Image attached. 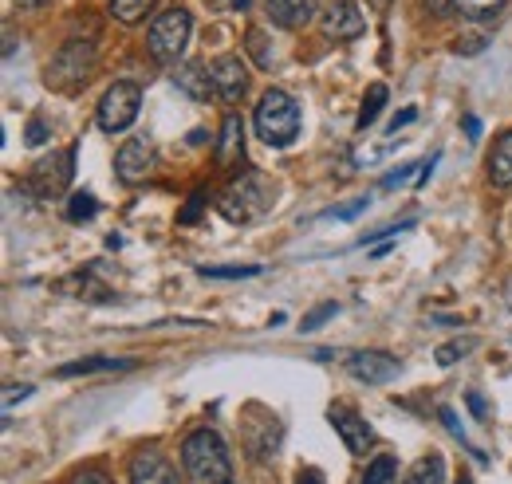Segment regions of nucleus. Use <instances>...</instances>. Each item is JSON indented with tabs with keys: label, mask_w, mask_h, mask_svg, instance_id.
Segmentation results:
<instances>
[{
	"label": "nucleus",
	"mask_w": 512,
	"mask_h": 484,
	"mask_svg": "<svg viewBox=\"0 0 512 484\" xmlns=\"http://www.w3.org/2000/svg\"><path fill=\"white\" fill-rule=\"evenodd\" d=\"M201 209H205V189H197V193H193L190 205L182 209V217H178V221H182V225H193V221L201 217Z\"/></svg>",
	"instance_id": "473e14b6"
},
{
	"label": "nucleus",
	"mask_w": 512,
	"mask_h": 484,
	"mask_svg": "<svg viewBox=\"0 0 512 484\" xmlns=\"http://www.w3.org/2000/svg\"><path fill=\"white\" fill-rule=\"evenodd\" d=\"M386 107V83H371L367 87V99H363V107H359V119H355V126L359 130H367L371 122L379 119V111Z\"/></svg>",
	"instance_id": "4be33fe9"
},
{
	"label": "nucleus",
	"mask_w": 512,
	"mask_h": 484,
	"mask_svg": "<svg viewBox=\"0 0 512 484\" xmlns=\"http://www.w3.org/2000/svg\"><path fill=\"white\" fill-rule=\"evenodd\" d=\"M138 107H142V87L138 83H130V79H119V83H111L107 87V95L99 99V130H107V134H119V130H127L130 122L138 119Z\"/></svg>",
	"instance_id": "423d86ee"
},
{
	"label": "nucleus",
	"mask_w": 512,
	"mask_h": 484,
	"mask_svg": "<svg viewBox=\"0 0 512 484\" xmlns=\"http://www.w3.org/2000/svg\"><path fill=\"white\" fill-rule=\"evenodd\" d=\"M229 8H237V12H245V8H249V0H233Z\"/></svg>",
	"instance_id": "c03bdc74"
},
{
	"label": "nucleus",
	"mask_w": 512,
	"mask_h": 484,
	"mask_svg": "<svg viewBox=\"0 0 512 484\" xmlns=\"http://www.w3.org/2000/svg\"><path fill=\"white\" fill-rule=\"evenodd\" d=\"M150 170H154V146H150L146 138L123 142V150L115 154V174H119V182H127V185L146 182Z\"/></svg>",
	"instance_id": "f8f14e48"
},
{
	"label": "nucleus",
	"mask_w": 512,
	"mask_h": 484,
	"mask_svg": "<svg viewBox=\"0 0 512 484\" xmlns=\"http://www.w3.org/2000/svg\"><path fill=\"white\" fill-rule=\"evenodd\" d=\"M347 374L355 382H367V386H386L390 378L402 374V363L394 355H386V351H355L347 359Z\"/></svg>",
	"instance_id": "9d476101"
},
{
	"label": "nucleus",
	"mask_w": 512,
	"mask_h": 484,
	"mask_svg": "<svg viewBox=\"0 0 512 484\" xmlns=\"http://www.w3.org/2000/svg\"><path fill=\"white\" fill-rule=\"evenodd\" d=\"M71 484H111V477H103L99 469H79V473L71 477Z\"/></svg>",
	"instance_id": "c9c22d12"
},
{
	"label": "nucleus",
	"mask_w": 512,
	"mask_h": 484,
	"mask_svg": "<svg viewBox=\"0 0 512 484\" xmlns=\"http://www.w3.org/2000/svg\"><path fill=\"white\" fill-rule=\"evenodd\" d=\"M28 394H32V386H20V390H16V386H8V390H4V410H12V406H16L20 398H28Z\"/></svg>",
	"instance_id": "58836bf2"
},
{
	"label": "nucleus",
	"mask_w": 512,
	"mask_h": 484,
	"mask_svg": "<svg viewBox=\"0 0 512 484\" xmlns=\"http://www.w3.org/2000/svg\"><path fill=\"white\" fill-rule=\"evenodd\" d=\"M316 4L320 0H264L272 24H280V28H304L316 16Z\"/></svg>",
	"instance_id": "f3484780"
},
{
	"label": "nucleus",
	"mask_w": 512,
	"mask_h": 484,
	"mask_svg": "<svg viewBox=\"0 0 512 484\" xmlns=\"http://www.w3.org/2000/svg\"><path fill=\"white\" fill-rule=\"evenodd\" d=\"M438 414H442V422H446V429H449V433H453V437H457V441H461V445H465V449H469V453H473V457H477V461H485V453H481V449H477V445H473V441H469V437H465V429H461V422H457V414H453V410H449V406H442V410H438Z\"/></svg>",
	"instance_id": "cd10ccee"
},
{
	"label": "nucleus",
	"mask_w": 512,
	"mask_h": 484,
	"mask_svg": "<svg viewBox=\"0 0 512 484\" xmlns=\"http://www.w3.org/2000/svg\"><path fill=\"white\" fill-rule=\"evenodd\" d=\"M127 477L130 484H182L178 481V469L158 453V449H138L130 453V465H127Z\"/></svg>",
	"instance_id": "9b49d317"
},
{
	"label": "nucleus",
	"mask_w": 512,
	"mask_h": 484,
	"mask_svg": "<svg viewBox=\"0 0 512 484\" xmlns=\"http://www.w3.org/2000/svg\"><path fill=\"white\" fill-rule=\"evenodd\" d=\"M434 166H438V154H434V158H430V162L422 166V174H418V189H422V185H426L430 178H434Z\"/></svg>",
	"instance_id": "79ce46f5"
},
{
	"label": "nucleus",
	"mask_w": 512,
	"mask_h": 484,
	"mask_svg": "<svg viewBox=\"0 0 512 484\" xmlns=\"http://www.w3.org/2000/svg\"><path fill=\"white\" fill-rule=\"evenodd\" d=\"M489 182L509 189L512 185V130H505L497 142H493V154H489Z\"/></svg>",
	"instance_id": "a211bd4d"
},
{
	"label": "nucleus",
	"mask_w": 512,
	"mask_h": 484,
	"mask_svg": "<svg viewBox=\"0 0 512 484\" xmlns=\"http://www.w3.org/2000/svg\"><path fill=\"white\" fill-rule=\"evenodd\" d=\"M461 484H469V481H465V477H461Z\"/></svg>",
	"instance_id": "49530a36"
},
{
	"label": "nucleus",
	"mask_w": 512,
	"mask_h": 484,
	"mask_svg": "<svg viewBox=\"0 0 512 484\" xmlns=\"http://www.w3.org/2000/svg\"><path fill=\"white\" fill-rule=\"evenodd\" d=\"M465 402H469V410H473V418H477V422H489V406H485V398H481V394H469Z\"/></svg>",
	"instance_id": "e433bc0d"
},
{
	"label": "nucleus",
	"mask_w": 512,
	"mask_h": 484,
	"mask_svg": "<svg viewBox=\"0 0 512 484\" xmlns=\"http://www.w3.org/2000/svg\"><path fill=\"white\" fill-rule=\"evenodd\" d=\"M75 154H79V146H67L64 154H52V158H44V162H36V170H32V193L36 197H60L71 182V174H75Z\"/></svg>",
	"instance_id": "0eeeda50"
},
{
	"label": "nucleus",
	"mask_w": 512,
	"mask_h": 484,
	"mask_svg": "<svg viewBox=\"0 0 512 484\" xmlns=\"http://www.w3.org/2000/svg\"><path fill=\"white\" fill-rule=\"evenodd\" d=\"M249 52H253V60L260 63V67H272V52H268V48H264V36H260V32H249Z\"/></svg>",
	"instance_id": "7c9ffc66"
},
{
	"label": "nucleus",
	"mask_w": 512,
	"mask_h": 484,
	"mask_svg": "<svg viewBox=\"0 0 512 484\" xmlns=\"http://www.w3.org/2000/svg\"><path fill=\"white\" fill-rule=\"evenodd\" d=\"M154 8V0H107V12L119 20V24H138L146 20Z\"/></svg>",
	"instance_id": "412c9836"
},
{
	"label": "nucleus",
	"mask_w": 512,
	"mask_h": 484,
	"mask_svg": "<svg viewBox=\"0 0 512 484\" xmlns=\"http://www.w3.org/2000/svg\"><path fill=\"white\" fill-rule=\"evenodd\" d=\"M367 209V197H359V201H351V205H339L331 217H339V221H351V217H359Z\"/></svg>",
	"instance_id": "f704fd0d"
},
{
	"label": "nucleus",
	"mask_w": 512,
	"mask_h": 484,
	"mask_svg": "<svg viewBox=\"0 0 512 484\" xmlns=\"http://www.w3.org/2000/svg\"><path fill=\"white\" fill-rule=\"evenodd\" d=\"M398 481V461L394 457H375L371 465H367V473H363V484H394Z\"/></svg>",
	"instance_id": "5701e85b"
},
{
	"label": "nucleus",
	"mask_w": 512,
	"mask_h": 484,
	"mask_svg": "<svg viewBox=\"0 0 512 484\" xmlns=\"http://www.w3.org/2000/svg\"><path fill=\"white\" fill-rule=\"evenodd\" d=\"M95 71H99V52H95V44H87V40H71L64 44L52 63H48V71H44V83L52 87V91H79V87H87L91 79H95Z\"/></svg>",
	"instance_id": "20e7f679"
},
{
	"label": "nucleus",
	"mask_w": 512,
	"mask_h": 484,
	"mask_svg": "<svg viewBox=\"0 0 512 484\" xmlns=\"http://www.w3.org/2000/svg\"><path fill=\"white\" fill-rule=\"evenodd\" d=\"M363 28H367V20L355 0H327L320 8V32L327 40H355V36H363Z\"/></svg>",
	"instance_id": "6e6552de"
},
{
	"label": "nucleus",
	"mask_w": 512,
	"mask_h": 484,
	"mask_svg": "<svg viewBox=\"0 0 512 484\" xmlns=\"http://www.w3.org/2000/svg\"><path fill=\"white\" fill-rule=\"evenodd\" d=\"M414 119H418V111H414V107H406V111H398V115L390 119V134H398L402 126H410V122H414Z\"/></svg>",
	"instance_id": "4c0bfd02"
},
{
	"label": "nucleus",
	"mask_w": 512,
	"mask_h": 484,
	"mask_svg": "<svg viewBox=\"0 0 512 484\" xmlns=\"http://www.w3.org/2000/svg\"><path fill=\"white\" fill-rule=\"evenodd\" d=\"M253 122H256L260 142H268V146H276V150H284V146H292V142L300 138V107H296V99H292L288 91H280V87H272V91L260 95Z\"/></svg>",
	"instance_id": "f03ea898"
},
{
	"label": "nucleus",
	"mask_w": 512,
	"mask_h": 484,
	"mask_svg": "<svg viewBox=\"0 0 512 484\" xmlns=\"http://www.w3.org/2000/svg\"><path fill=\"white\" fill-rule=\"evenodd\" d=\"M24 142H28V146H44V142H48V122L40 119V115H36V119H28V134H24Z\"/></svg>",
	"instance_id": "c756f323"
},
{
	"label": "nucleus",
	"mask_w": 512,
	"mask_h": 484,
	"mask_svg": "<svg viewBox=\"0 0 512 484\" xmlns=\"http://www.w3.org/2000/svg\"><path fill=\"white\" fill-rule=\"evenodd\" d=\"M327 422L335 425V433L343 437V445H347L351 453H367V449L375 445L371 425L363 422L355 410H347V406H331V410H327Z\"/></svg>",
	"instance_id": "ddd939ff"
},
{
	"label": "nucleus",
	"mask_w": 512,
	"mask_h": 484,
	"mask_svg": "<svg viewBox=\"0 0 512 484\" xmlns=\"http://www.w3.org/2000/svg\"><path fill=\"white\" fill-rule=\"evenodd\" d=\"M465 138H469V142H477V138H481V122L473 119V115H465Z\"/></svg>",
	"instance_id": "a19ab883"
},
{
	"label": "nucleus",
	"mask_w": 512,
	"mask_h": 484,
	"mask_svg": "<svg viewBox=\"0 0 512 484\" xmlns=\"http://www.w3.org/2000/svg\"><path fill=\"white\" fill-rule=\"evenodd\" d=\"M402 484H446V457L442 453H430V457L414 461V469L406 473Z\"/></svg>",
	"instance_id": "6ab92c4d"
},
{
	"label": "nucleus",
	"mask_w": 512,
	"mask_h": 484,
	"mask_svg": "<svg viewBox=\"0 0 512 484\" xmlns=\"http://www.w3.org/2000/svg\"><path fill=\"white\" fill-rule=\"evenodd\" d=\"M197 272H201L205 280H253V276H260L256 264H241V268H233V264H229V268H209V264H205V268H197Z\"/></svg>",
	"instance_id": "393cba45"
},
{
	"label": "nucleus",
	"mask_w": 512,
	"mask_h": 484,
	"mask_svg": "<svg viewBox=\"0 0 512 484\" xmlns=\"http://www.w3.org/2000/svg\"><path fill=\"white\" fill-rule=\"evenodd\" d=\"M209 75H213V91H217L221 103H241V95L249 87V71H245L241 56H233V52L217 56V60L209 63Z\"/></svg>",
	"instance_id": "1a4fd4ad"
},
{
	"label": "nucleus",
	"mask_w": 512,
	"mask_h": 484,
	"mask_svg": "<svg viewBox=\"0 0 512 484\" xmlns=\"http://www.w3.org/2000/svg\"><path fill=\"white\" fill-rule=\"evenodd\" d=\"M245 162V119L241 115H225L221 134H217V166H237Z\"/></svg>",
	"instance_id": "2eb2a0df"
},
{
	"label": "nucleus",
	"mask_w": 512,
	"mask_h": 484,
	"mask_svg": "<svg viewBox=\"0 0 512 484\" xmlns=\"http://www.w3.org/2000/svg\"><path fill=\"white\" fill-rule=\"evenodd\" d=\"M296 484H323V473H320V469H300Z\"/></svg>",
	"instance_id": "ea45409f"
},
{
	"label": "nucleus",
	"mask_w": 512,
	"mask_h": 484,
	"mask_svg": "<svg viewBox=\"0 0 512 484\" xmlns=\"http://www.w3.org/2000/svg\"><path fill=\"white\" fill-rule=\"evenodd\" d=\"M130 359H79L56 370V378H79V374H103V370H130Z\"/></svg>",
	"instance_id": "aec40b11"
},
{
	"label": "nucleus",
	"mask_w": 512,
	"mask_h": 484,
	"mask_svg": "<svg viewBox=\"0 0 512 484\" xmlns=\"http://www.w3.org/2000/svg\"><path fill=\"white\" fill-rule=\"evenodd\" d=\"M473 347H477L473 339H453V343H442V347H438V363H442V366H453L457 359H465V355H469Z\"/></svg>",
	"instance_id": "bb28decb"
},
{
	"label": "nucleus",
	"mask_w": 512,
	"mask_h": 484,
	"mask_svg": "<svg viewBox=\"0 0 512 484\" xmlns=\"http://www.w3.org/2000/svg\"><path fill=\"white\" fill-rule=\"evenodd\" d=\"M182 469L193 484H225L233 477V457L213 429H193L182 441Z\"/></svg>",
	"instance_id": "f257e3e1"
},
{
	"label": "nucleus",
	"mask_w": 512,
	"mask_h": 484,
	"mask_svg": "<svg viewBox=\"0 0 512 484\" xmlns=\"http://www.w3.org/2000/svg\"><path fill=\"white\" fill-rule=\"evenodd\" d=\"M335 311H339V303H335V300H323L320 307H312V311L300 319V335H312V331H320V327L327 323V319H331V315H335Z\"/></svg>",
	"instance_id": "a878e982"
},
{
	"label": "nucleus",
	"mask_w": 512,
	"mask_h": 484,
	"mask_svg": "<svg viewBox=\"0 0 512 484\" xmlns=\"http://www.w3.org/2000/svg\"><path fill=\"white\" fill-rule=\"evenodd\" d=\"M371 4H375V8H379V12H386V4H390V0H371Z\"/></svg>",
	"instance_id": "a18cd8bd"
},
{
	"label": "nucleus",
	"mask_w": 512,
	"mask_h": 484,
	"mask_svg": "<svg viewBox=\"0 0 512 484\" xmlns=\"http://www.w3.org/2000/svg\"><path fill=\"white\" fill-rule=\"evenodd\" d=\"M99 213V201H95V193H87V189H79V193H71V201H67V217L79 225V221H91Z\"/></svg>",
	"instance_id": "b1692460"
},
{
	"label": "nucleus",
	"mask_w": 512,
	"mask_h": 484,
	"mask_svg": "<svg viewBox=\"0 0 512 484\" xmlns=\"http://www.w3.org/2000/svg\"><path fill=\"white\" fill-rule=\"evenodd\" d=\"M20 4H24V8H44L48 0H20Z\"/></svg>",
	"instance_id": "37998d69"
},
{
	"label": "nucleus",
	"mask_w": 512,
	"mask_h": 484,
	"mask_svg": "<svg viewBox=\"0 0 512 484\" xmlns=\"http://www.w3.org/2000/svg\"><path fill=\"white\" fill-rule=\"evenodd\" d=\"M193 32V16L186 8H166L154 24H150V52L154 60L162 63H178L186 56V44H190Z\"/></svg>",
	"instance_id": "39448f33"
},
{
	"label": "nucleus",
	"mask_w": 512,
	"mask_h": 484,
	"mask_svg": "<svg viewBox=\"0 0 512 484\" xmlns=\"http://www.w3.org/2000/svg\"><path fill=\"white\" fill-rule=\"evenodd\" d=\"M485 48H489V36H485V32H473V36H465V40L453 44L457 56H477V52H485Z\"/></svg>",
	"instance_id": "c85d7f7f"
},
{
	"label": "nucleus",
	"mask_w": 512,
	"mask_h": 484,
	"mask_svg": "<svg viewBox=\"0 0 512 484\" xmlns=\"http://www.w3.org/2000/svg\"><path fill=\"white\" fill-rule=\"evenodd\" d=\"M410 174H414V162H406V166H398V170H390V174H386L383 182V189H394V185H402L406 182V178H410Z\"/></svg>",
	"instance_id": "72a5a7b5"
},
{
	"label": "nucleus",
	"mask_w": 512,
	"mask_h": 484,
	"mask_svg": "<svg viewBox=\"0 0 512 484\" xmlns=\"http://www.w3.org/2000/svg\"><path fill=\"white\" fill-rule=\"evenodd\" d=\"M272 205H276V189H272L268 178H260V174H245V178L229 182L225 185V193L217 197L221 217H225V221H233V225L260 221Z\"/></svg>",
	"instance_id": "7ed1b4c3"
},
{
	"label": "nucleus",
	"mask_w": 512,
	"mask_h": 484,
	"mask_svg": "<svg viewBox=\"0 0 512 484\" xmlns=\"http://www.w3.org/2000/svg\"><path fill=\"white\" fill-rule=\"evenodd\" d=\"M225 484H229V481H225Z\"/></svg>",
	"instance_id": "de8ad7c7"
},
{
	"label": "nucleus",
	"mask_w": 512,
	"mask_h": 484,
	"mask_svg": "<svg viewBox=\"0 0 512 484\" xmlns=\"http://www.w3.org/2000/svg\"><path fill=\"white\" fill-rule=\"evenodd\" d=\"M505 4L509 0H426V8L434 12V16H449V12H457V16H465V20H497L501 12H505Z\"/></svg>",
	"instance_id": "4468645a"
},
{
	"label": "nucleus",
	"mask_w": 512,
	"mask_h": 484,
	"mask_svg": "<svg viewBox=\"0 0 512 484\" xmlns=\"http://www.w3.org/2000/svg\"><path fill=\"white\" fill-rule=\"evenodd\" d=\"M410 229H414V221H394V225H383L379 233H367L363 244H375L379 237H398V233H410Z\"/></svg>",
	"instance_id": "2f4dec72"
},
{
	"label": "nucleus",
	"mask_w": 512,
	"mask_h": 484,
	"mask_svg": "<svg viewBox=\"0 0 512 484\" xmlns=\"http://www.w3.org/2000/svg\"><path fill=\"white\" fill-rule=\"evenodd\" d=\"M174 87H178L182 95H190L193 103H209V95H217V91H213L209 63H182V67L174 71Z\"/></svg>",
	"instance_id": "dca6fc26"
}]
</instances>
